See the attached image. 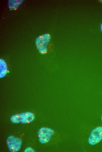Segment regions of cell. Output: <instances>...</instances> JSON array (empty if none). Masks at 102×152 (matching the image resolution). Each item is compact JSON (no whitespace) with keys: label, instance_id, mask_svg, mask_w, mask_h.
<instances>
[{"label":"cell","instance_id":"cell-1","mask_svg":"<svg viewBox=\"0 0 102 152\" xmlns=\"http://www.w3.org/2000/svg\"><path fill=\"white\" fill-rule=\"evenodd\" d=\"M55 132L52 129L47 127H42L38 132V137L39 142L42 144L48 142L53 135Z\"/></svg>","mask_w":102,"mask_h":152},{"label":"cell","instance_id":"cell-2","mask_svg":"<svg viewBox=\"0 0 102 152\" xmlns=\"http://www.w3.org/2000/svg\"><path fill=\"white\" fill-rule=\"evenodd\" d=\"M22 143L21 139L13 135L8 136L6 140L8 148L10 151L12 152H17L19 151Z\"/></svg>","mask_w":102,"mask_h":152},{"label":"cell","instance_id":"cell-3","mask_svg":"<svg viewBox=\"0 0 102 152\" xmlns=\"http://www.w3.org/2000/svg\"><path fill=\"white\" fill-rule=\"evenodd\" d=\"M102 140V127L98 126L94 128L91 132L88 139L90 145H95Z\"/></svg>","mask_w":102,"mask_h":152},{"label":"cell","instance_id":"cell-4","mask_svg":"<svg viewBox=\"0 0 102 152\" xmlns=\"http://www.w3.org/2000/svg\"><path fill=\"white\" fill-rule=\"evenodd\" d=\"M35 118V115L33 113L29 112L22 113L21 123L22 124H28L33 122Z\"/></svg>","mask_w":102,"mask_h":152},{"label":"cell","instance_id":"cell-5","mask_svg":"<svg viewBox=\"0 0 102 152\" xmlns=\"http://www.w3.org/2000/svg\"><path fill=\"white\" fill-rule=\"evenodd\" d=\"M22 115V113L15 114L11 117L10 120L13 123H18L21 122Z\"/></svg>","mask_w":102,"mask_h":152},{"label":"cell","instance_id":"cell-6","mask_svg":"<svg viewBox=\"0 0 102 152\" xmlns=\"http://www.w3.org/2000/svg\"><path fill=\"white\" fill-rule=\"evenodd\" d=\"M24 152H35V150L33 148L30 147H26L24 149Z\"/></svg>","mask_w":102,"mask_h":152},{"label":"cell","instance_id":"cell-7","mask_svg":"<svg viewBox=\"0 0 102 152\" xmlns=\"http://www.w3.org/2000/svg\"><path fill=\"white\" fill-rule=\"evenodd\" d=\"M100 28H101V31L102 32V22L100 25Z\"/></svg>","mask_w":102,"mask_h":152},{"label":"cell","instance_id":"cell-8","mask_svg":"<svg viewBox=\"0 0 102 152\" xmlns=\"http://www.w3.org/2000/svg\"><path fill=\"white\" fill-rule=\"evenodd\" d=\"M101 121H102V115L101 117Z\"/></svg>","mask_w":102,"mask_h":152}]
</instances>
